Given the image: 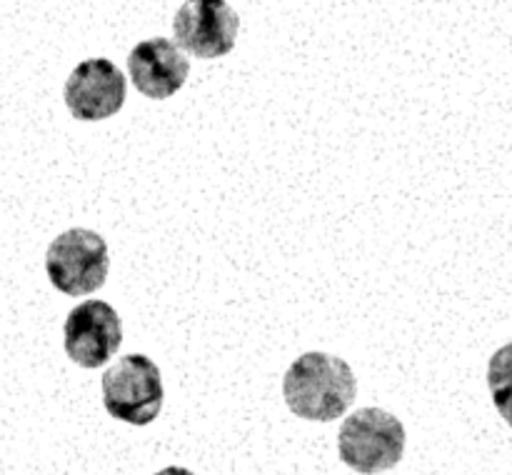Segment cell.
Wrapping results in <instances>:
<instances>
[{"label": "cell", "mask_w": 512, "mask_h": 475, "mask_svg": "<svg viewBox=\"0 0 512 475\" xmlns=\"http://www.w3.org/2000/svg\"><path fill=\"white\" fill-rule=\"evenodd\" d=\"M283 395L298 418L330 423L348 413L358 395V380L343 358L313 350L290 365L283 378Z\"/></svg>", "instance_id": "1"}, {"label": "cell", "mask_w": 512, "mask_h": 475, "mask_svg": "<svg viewBox=\"0 0 512 475\" xmlns=\"http://www.w3.org/2000/svg\"><path fill=\"white\" fill-rule=\"evenodd\" d=\"M338 453L348 468L363 475L395 468L405 453L403 423L383 408L355 410L338 433Z\"/></svg>", "instance_id": "2"}, {"label": "cell", "mask_w": 512, "mask_h": 475, "mask_svg": "<svg viewBox=\"0 0 512 475\" xmlns=\"http://www.w3.org/2000/svg\"><path fill=\"white\" fill-rule=\"evenodd\" d=\"M165 390L160 368L143 353H130L103 375V405L115 420L150 425L163 410Z\"/></svg>", "instance_id": "3"}, {"label": "cell", "mask_w": 512, "mask_h": 475, "mask_svg": "<svg viewBox=\"0 0 512 475\" xmlns=\"http://www.w3.org/2000/svg\"><path fill=\"white\" fill-rule=\"evenodd\" d=\"M110 270L108 243L88 228H70L60 233L45 253V273L53 288L65 295H88L105 285Z\"/></svg>", "instance_id": "4"}, {"label": "cell", "mask_w": 512, "mask_h": 475, "mask_svg": "<svg viewBox=\"0 0 512 475\" xmlns=\"http://www.w3.org/2000/svg\"><path fill=\"white\" fill-rule=\"evenodd\" d=\"M65 353L80 368H103L123 345V320L105 300H85L65 318Z\"/></svg>", "instance_id": "5"}, {"label": "cell", "mask_w": 512, "mask_h": 475, "mask_svg": "<svg viewBox=\"0 0 512 475\" xmlns=\"http://www.w3.org/2000/svg\"><path fill=\"white\" fill-rule=\"evenodd\" d=\"M238 30V13L225 0H185L173 20L175 45L203 60L228 55Z\"/></svg>", "instance_id": "6"}, {"label": "cell", "mask_w": 512, "mask_h": 475, "mask_svg": "<svg viewBox=\"0 0 512 475\" xmlns=\"http://www.w3.org/2000/svg\"><path fill=\"white\" fill-rule=\"evenodd\" d=\"M128 80L108 58L83 60L65 80L63 98L70 115L78 120H105L125 103Z\"/></svg>", "instance_id": "7"}, {"label": "cell", "mask_w": 512, "mask_h": 475, "mask_svg": "<svg viewBox=\"0 0 512 475\" xmlns=\"http://www.w3.org/2000/svg\"><path fill=\"white\" fill-rule=\"evenodd\" d=\"M128 73L145 98L165 100L183 88L190 63L173 40L150 38L130 50Z\"/></svg>", "instance_id": "8"}, {"label": "cell", "mask_w": 512, "mask_h": 475, "mask_svg": "<svg viewBox=\"0 0 512 475\" xmlns=\"http://www.w3.org/2000/svg\"><path fill=\"white\" fill-rule=\"evenodd\" d=\"M153 475H195V473L193 470L183 468V465H170V468L158 470V473H153Z\"/></svg>", "instance_id": "9"}]
</instances>
